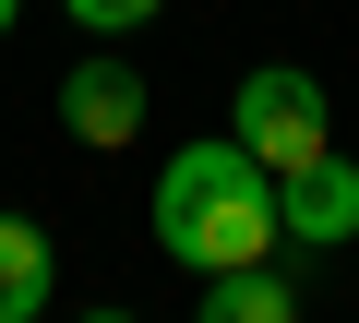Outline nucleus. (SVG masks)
I'll return each mask as SVG.
<instances>
[{"label":"nucleus","mask_w":359,"mask_h":323,"mask_svg":"<svg viewBox=\"0 0 359 323\" xmlns=\"http://www.w3.org/2000/svg\"><path fill=\"white\" fill-rule=\"evenodd\" d=\"M156 252L180 275H228V263H276V168L240 132H204L156 168Z\"/></svg>","instance_id":"nucleus-1"},{"label":"nucleus","mask_w":359,"mask_h":323,"mask_svg":"<svg viewBox=\"0 0 359 323\" xmlns=\"http://www.w3.org/2000/svg\"><path fill=\"white\" fill-rule=\"evenodd\" d=\"M228 132H240L264 168L287 180V168H311V156L335 144V108H323V84H311L299 60H264V72H240V96H228Z\"/></svg>","instance_id":"nucleus-2"},{"label":"nucleus","mask_w":359,"mask_h":323,"mask_svg":"<svg viewBox=\"0 0 359 323\" xmlns=\"http://www.w3.org/2000/svg\"><path fill=\"white\" fill-rule=\"evenodd\" d=\"M276 240H299V252H347L359 240V156H311V168H287L276 180Z\"/></svg>","instance_id":"nucleus-3"},{"label":"nucleus","mask_w":359,"mask_h":323,"mask_svg":"<svg viewBox=\"0 0 359 323\" xmlns=\"http://www.w3.org/2000/svg\"><path fill=\"white\" fill-rule=\"evenodd\" d=\"M144 108H156V96H144V72H132V60H108V48L60 84V132H72V144H96V156L144 144Z\"/></svg>","instance_id":"nucleus-4"},{"label":"nucleus","mask_w":359,"mask_h":323,"mask_svg":"<svg viewBox=\"0 0 359 323\" xmlns=\"http://www.w3.org/2000/svg\"><path fill=\"white\" fill-rule=\"evenodd\" d=\"M48 287H60L48 228H36V216H0V323H36V311H48Z\"/></svg>","instance_id":"nucleus-5"},{"label":"nucleus","mask_w":359,"mask_h":323,"mask_svg":"<svg viewBox=\"0 0 359 323\" xmlns=\"http://www.w3.org/2000/svg\"><path fill=\"white\" fill-rule=\"evenodd\" d=\"M192 323H299V299H287V275H276V263H228V275H204Z\"/></svg>","instance_id":"nucleus-6"},{"label":"nucleus","mask_w":359,"mask_h":323,"mask_svg":"<svg viewBox=\"0 0 359 323\" xmlns=\"http://www.w3.org/2000/svg\"><path fill=\"white\" fill-rule=\"evenodd\" d=\"M60 13L84 25V36H132V25H156L168 0H60Z\"/></svg>","instance_id":"nucleus-7"},{"label":"nucleus","mask_w":359,"mask_h":323,"mask_svg":"<svg viewBox=\"0 0 359 323\" xmlns=\"http://www.w3.org/2000/svg\"><path fill=\"white\" fill-rule=\"evenodd\" d=\"M13 13H25V0H0V36H13Z\"/></svg>","instance_id":"nucleus-8"},{"label":"nucleus","mask_w":359,"mask_h":323,"mask_svg":"<svg viewBox=\"0 0 359 323\" xmlns=\"http://www.w3.org/2000/svg\"><path fill=\"white\" fill-rule=\"evenodd\" d=\"M84 323H132V311H84Z\"/></svg>","instance_id":"nucleus-9"}]
</instances>
